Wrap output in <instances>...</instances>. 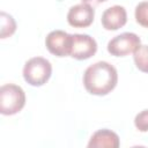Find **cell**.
Instances as JSON below:
<instances>
[{"mask_svg":"<svg viewBox=\"0 0 148 148\" xmlns=\"http://www.w3.org/2000/svg\"><path fill=\"white\" fill-rule=\"evenodd\" d=\"M25 105L24 90L14 83H7L0 88V112L3 116H13Z\"/></svg>","mask_w":148,"mask_h":148,"instance_id":"obj_2","label":"cell"},{"mask_svg":"<svg viewBox=\"0 0 148 148\" xmlns=\"http://www.w3.org/2000/svg\"><path fill=\"white\" fill-rule=\"evenodd\" d=\"M52 74L51 62L43 57H34L29 59L23 67V77L25 82L34 87L45 84Z\"/></svg>","mask_w":148,"mask_h":148,"instance_id":"obj_3","label":"cell"},{"mask_svg":"<svg viewBox=\"0 0 148 148\" xmlns=\"http://www.w3.org/2000/svg\"><path fill=\"white\" fill-rule=\"evenodd\" d=\"M119 145L118 134L108 128L96 131L88 142L89 148H118Z\"/></svg>","mask_w":148,"mask_h":148,"instance_id":"obj_9","label":"cell"},{"mask_svg":"<svg viewBox=\"0 0 148 148\" xmlns=\"http://www.w3.org/2000/svg\"><path fill=\"white\" fill-rule=\"evenodd\" d=\"M95 17V9L89 3H77L69 8L67 13V22L74 28L89 27Z\"/></svg>","mask_w":148,"mask_h":148,"instance_id":"obj_7","label":"cell"},{"mask_svg":"<svg viewBox=\"0 0 148 148\" xmlns=\"http://www.w3.org/2000/svg\"><path fill=\"white\" fill-rule=\"evenodd\" d=\"M134 15H135V21L140 25L148 28V1H142L138 3L135 7Z\"/></svg>","mask_w":148,"mask_h":148,"instance_id":"obj_12","label":"cell"},{"mask_svg":"<svg viewBox=\"0 0 148 148\" xmlns=\"http://www.w3.org/2000/svg\"><path fill=\"white\" fill-rule=\"evenodd\" d=\"M141 45L140 37L134 32H123L114 36L108 43V52L114 57H125L134 51Z\"/></svg>","mask_w":148,"mask_h":148,"instance_id":"obj_4","label":"cell"},{"mask_svg":"<svg viewBox=\"0 0 148 148\" xmlns=\"http://www.w3.org/2000/svg\"><path fill=\"white\" fill-rule=\"evenodd\" d=\"M97 51L96 40L87 34H74L72 42L71 57L76 60H86L92 57Z\"/></svg>","mask_w":148,"mask_h":148,"instance_id":"obj_6","label":"cell"},{"mask_svg":"<svg viewBox=\"0 0 148 148\" xmlns=\"http://www.w3.org/2000/svg\"><path fill=\"white\" fill-rule=\"evenodd\" d=\"M104 1H106V0H82V2L92 5V6H95V5H99L101 2H104Z\"/></svg>","mask_w":148,"mask_h":148,"instance_id":"obj_14","label":"cell"},{"mask_svg":"<svg viewBox=\"0 0 148 148\" xmlns=\"http://www.w3.org/2000/svg\"><path fill=\"white\" fill-rule=\"evenodd\" d=\"M1 38H6V37H9L12 36L15 30H16V22L15 20L13 18L12 15L5 13V12H1Z\"/></svg>","mask_w":148,"mask_h":148,"instance_id":"obj_11","label":"cell"},{"mask_svg":"<svg viewBox=\"0 0 148 148\" xmlns=\"http://www.w3.org/2000/svg\"><path fill=\"white\" fill-rule=\"evenodd\" d=\"M101 22L105 30H118L127 22L126 9L119 5L109 7L103 12Z\"/></svg>","mask_w":148,"mask_h":148,"instance_id":"obj_8","label":"cell"},{"mask_svg":"<svg viewBox=\"0 0 148 148\" xmlns=\"http://www.w3.org/2000/svg\"><path fill=\"white\" fill-rule=\"evenodd\" d=\"M73 35L64 30H53L45 38V45L50 53L57 57H67L71 54Z\"/></svg>","mask_w":148,"mask_h":148,"instance_id":"obj_5","label":"cell"},{"mask_svg":"<svg viewBox=\"0 0 148 148\" xmlns=\"http://www.w3.org/2000/svg\"><path fill=\"white\" fill-rule=\"evenodd\" d=\"M117 82V69L108 61H97L90 65L83 74V86L86 90L96 96L108 95L116 88Z\"/></svg>","mask_w":148,"mask_h":148,"instance_id":"obj_1","label":"cell"},{"mask_svg":"<svg viewBox=\"0 0 148 148\" xmlns=\"http://www.w3.org/2000/svg\"><path fill=\"white\" fill-rule=\"evenodd\" d=\"M133 54L136 68L143 73H148V45H140Z\"/></svg>","mask_w":148,"mask_h":148,"instance_id":"obj_10","label":"cell"},{"mask_svg":"<svg viewBox=\"0 0 148 148\" xmlns=\"http://www.w3.org/2000/svg\"><path fill=\"white\" fill-rule=\"evenodd\" d=\"M134 125L140 132H148V109L140 111L135 116Z\"/></svg>","mask_w":148,"mask_h":148,"instance_id":"obj_13","label":"cell"}]
</instances>
